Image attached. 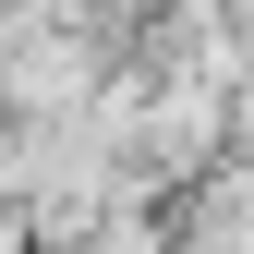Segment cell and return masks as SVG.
<instances>
[{
    "label": "cell",
    "instance_id": "cell-1",
    "mask_svg": "<svg viewBox=\"0 0 254 254\" xmlns=\"http://www.w3.org/2000/svg\"><path fill=\"white\" fill-rule=\"evenodd\" d=\"M85 254H157V242H145V230H121V218H109V230L85 242Z\"/></svg>",
    "mask_w": 254,
    "mask_h": 254
}]
</instances>
